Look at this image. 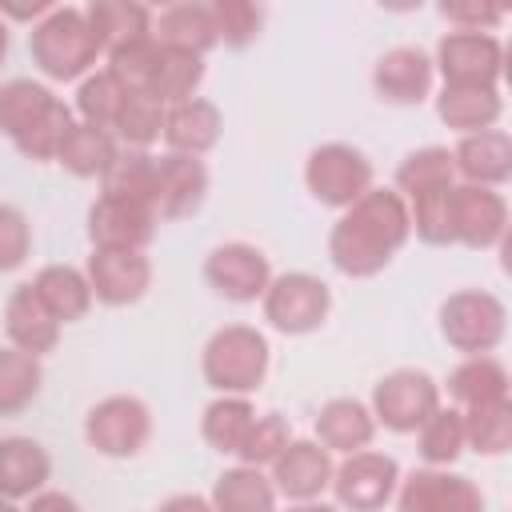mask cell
Masks as SVG:
<instances>
[{"mask_svg": "<svg viewBox=\"0 0 512 512\" xmlns=\"http://www.w3.org/2000/svg\"><path fill=\"white\" fill-rule=\"evenodd\" d=\"M408 200L396 188H368L328 232V260L344 276H376L408 244Z\"/></svg>", "mask_w": 512, "mask_h": 512, "instance_id": "obj_1", "label": "cell"}, {"mask_svg": "<svg viewBox=\"0 0 512 512\" xmlns=\"http://www.w3.org/2000/svg\"><path fill=\"white\" fill-rule=\"evenodd\" d=\"M72 124V108L40 80L16 76L0 84V132L28 160H56V148Z\"/></svg>", "mask_w": 512, "mask_h": 512, "instance_id": "obj_2", "label": "cell"}, {"mask_svg": "<svg viewBox=\"0 0 512 512\" xmlns=\"http://www.w3.org/2000/svg\"><path fill=\"white\" fill-rule=\"evenodd\" d=\"M28 56L48 80H84L104 60V44L92 32L84 8H56L32 24Z\"/></svg>", "mask_w": 512, "mask_h": 512, "instance_id": "obj_3", "label": "cell"}, {"mask_svg": "<svg viewBox=\"0 0 512 512\" xmlns=\"http://www.w3.org/2000/svg\"><path fill=\"white\" fill-rule=\"evenodd\" d=\"M272 364L268 336L252 324H224L200 352V372L216 396H252Z\"/></svg>", "mask_w": 512, "mask_h": 512, "instance_id": "obj_4", "label": "cell"}, {"mask_svg": "<svg viewBox=\"0 0 512 512\" xmlns=\"http://www.w3.org/2000/svg\"><path fill=\"white\" fill-rule=\"evenodd\" d=\"M504 328L508 308L484 288H460L440 304V332L464 356H492V348L504 340Z\"/></svg>", "mask_w": 512, "mask_h": 512, "instance_id": "obj_5", "label": "cell"}, {"mask_svg": "<svg viewBox=\"0 0 512 512\" xmlns=\"http://www.w3.org/2000/svg\"><path fill=\"white\" fill-rule=\"evenodd\" d=\"M372 180H376L372 160H368L360 148L340 144V140L312 148L308 160H304V184H308V192H312L320 204L340 208V212L352 208V204L372 188Z\"/></svg>", "mask_w": 512, "mask_h": 512, "instance_id": "obj_6", "label": "cell"}, {"mask_svg": "<svg viewBox=\"0 0 512 512\" xmlns=\"http://www.w3.org/2000/svg\"><path fill=\"white\" fill-rule=\"evenodd\" d=\"M260 308H264V320L276 332L304 336V332H316L328 320L332 292L312 272H280V276L268 280V288L260 296Z\"/></svg>", "mask_w": 512, "mask_h": 512, "instance_id": "obj_7", "label": "cell"}, {"mask_svg": "<svg viewBox=\"0 0 512 512\" xmlns=\"http://www.w3.org/2000/svg\"><path fill=\"white\" fill-rule=\"evenodd\" d=\"M148 436H152V412L140 396H128V392L104 396L84 416L88 448H96L100 456H112V460L136 456L148 444Z\"/></svg>", "mask_w": 512, "mask_h": 512, "instance_id": "obj_8", "label": "cell"}, {"mask_svg": "<svg viewBox=\"0 0 512 512\" xmlns=\"http://www.w3.org/2000/svg\"><path fill=\"white\" fill-rule=\"evenodd\" d=\"M328 488L336 492L340 512H380L384 504H392V496L400 488V464L388 452L360 448L332 468Z\"/></svg>", "mask_w": 512, "mask_h": 512, "instance_id": "obj_9", "label": "cell"}, {"mask_svg": "<svg viewBox=\"0 0 512 512\" xmlns=\"http://www.w3.org/2000/svg\"><path fill=\"white\" fill-rule=\"evenodd\" d=\"M368 408L388 432H416L440 408V384L424 368H392L376 380Z\"/></svg>", "mask_w": 512, "mask_h": 512, "instance_id": "obj_10", "label": "cell"}, {"mask_svg": "<svg viewBox=\"0 0 512 512\" xmlns=\"http://www.w3.org/2000/svg\"><path fill=\"white\" fill-rule=\"evenodd\" d=\"M432 68L444 76V84H460V88H496L500 84V68H504V44L492 32H444L436 52H432Z\"/></svg>", "mask_w": 512, "mask_h": 512, "instance_id": "obj_11", "label": "cell"}, {"mask_svg": "<svg viewBox=\"0 0 512 512\" xmlns=\"http://www.w3.org/2000/svg\"><path fill=\"white\" fill-rule=\"evenodd\" d=\"M204 280L216 296L232 300V304H252L264 296L268 280H272V264L268 256L248 244V240H228V244H216L204 260Z\"/></svg>", "mask_w": 512, "mask_h": 512, "instance_id": "obj_12", "label": "cell"}, {"mask_svg": "<svg viewBox=\"0 0 512 512\" xmlns=\"http://www.w3.org/2000/svg\"><path fill=\"white\" fill-rule=\"evenodd\" d=\"M332 452L324 444H316L312 436H292L284 444V452L268 464V480L276 488V496H284L288 504H304V500H320L332 484Z\"/></svg>", "mask_w": 512, "mask_h": 512, "instance_id": "obj_13", "label": "cell"}, {"mask_svg": "<svg viewBox=\"0 0 512 512\" xmlns=\"http://www.w3.org/2000/svg\"><path fill=\"white\" fill-rule=\"evenodd\" d=\"M84 276L92 284V300L124 308L152 288V260L140 248H92Z\"/></svg>", "mask_w": 512, "mask_h": 512, "instance_id": "obj_14", "label": "cell"}, {"mask_svg": "<svg viewBox=\"0 0 512 512\" xmlns=\"http://www.w3.org/2000/svg\"><path fill=\"white\" fill-rule=\"evenodd\" d=\"M392 500L396 512H484L480 488L448 468H416L412 476H400Z\"/></svg>", "mask_w": 512, "mask_h": 512, "instance_id": "obj_15", "label": "cell"}, {"mask_svg": "<svg viewBox=\"0 0 512 512\" xmlns=\"http://www.w3.org/2000/svg\"><path fill=\"white\" fill-rule=\"evenodd\" d=\"M508 240V204L496 188L456 184L452 188V244L496 248Z\"/></svg>", "mask_w": 512, "mask_h": 512, "instance_id": "obj_16", "label": "cell"}, {"mask_svg": "<svg viewBox=\"0 0 512 512\" xmlns=\"http://www.w3.org/2000/svg\"><path fill=\"white\" fill-rule=\"evenodd\" d=\"M156 208L120 196H96L88 208V240L92 248H148L156 236Z\"/></svg>", "mask_w": 512, "mask_h": 512, "instance_id": "obj_17", "label": "cell"}, {"mask_svg": "<svg viewBox=\"0 0 512 512\" xmlns=\"http://www.w3.org/2000/svg\"><path fill=\"white\" fill-rule=\"evenodd\" d=\"M432 84H436L432 56L416 44H396L372 64V88L384 104H404V108L420 104L432 96Z\"/></svg>", "mask_w": 512, "mask_h": 512, "instance_id": "obj_18", "label": "cell"}, {"mask_svg": "<svg viewBox=\"0 0 512 512\" xmlns=\"http://www.w3.org/2000/svg\"><path fill=\"white\" fill-rule=\"evenodd\" d=\"M204 196H208V168L200 156H180V152L156 156V216H160V224L188 220L192 212H200Z\"/></svg>", "mask_w": 512, "mask_h": 512, "instance_id": "obj_19", "label": "cell"}, {"mask_svg": "<svg viewBox=\"0 0 512 512\" xmlns=\"http://www.w3.org/2000/svg\"><path fill=\"white\" fill-rule=\"evenodd\" d=\"M452 168H456L460 184L500 188L512 176V136L504 128H484V132L460 136L452 148Z\"/></svg>", "mask_w": 512, "mask_h": 512, "instance_id": "obj_20", "label": "cell"}, {"mask_svg": "<svg viewBox=\"0 0 512 512\" xmlns=\"http://www.w3.org/2000/svg\"><path fill=\"white\" fill-rule=\"evenodd\" d=\"M312 440L324 444L332 456H352L360 448L372 444L376 436V420H372V408L356 396H332L320 412H316V424H312Z\"/></svg>", "mask_w": 512, "mask_h": 512, "instance_id": "obj_21", "label": "cell"}, {"mask_svg": "<svg viewBox=\"0 0 512 512\" xmlns=\"http://www.w3.org/2000/svg\"><path fill=\"white\" fill-rule=\"evenodd\" d=\"M152 40L160 48H172V52H192V56H204L208 48L220 44L216 36V20H212V4H168L160 12H152Z\"/></svg>", "mask_w": 512, "mask_h": 512, "instance_id": "obj_22", "label": "cell"}, {"mask_svg": "<svg viewBox=\"0 0 512 512\" xmlns=\"http://www.w3.org/2000/svg\"><path fill=\"white\" fill-rule=\"evenodd\" d=\"M220 128H224V116L212 100L204 96H192V100H180L164 112V148L168 152H180V156H204L216 140H220Z\"/></svg>", "mask_w": 512, "mask_h": 512, "instance_id": "obj_23", "label": "cell"}, {"mask_svg": "<svg viewBox=\"0 0 512 512\" xmlns=\"http://www.w3.org/2000/svg\"><path fill=\"white\" fill-rule=\"evenodd\" d=\"M4 332H8V344L28 352V356H44V352H52L60 344V324L40 304L32 284H16L12 288L8 304H4Z\"/></svg>", "mask_w": 512, "mask_h": 512, "instance_id": "obj_24", "label": "cell"}, {"mask_svg": "<svg viewBox=\"0 0 512 512\" xmlns=\"http://www.w3.org/2000/svg\"><path fill=\"white\" fill-rule=\"evenodd\" d=\"M52 476V460L40 440L32 436H4L0 440V500H32Z\"/></svg>", "mask_w": 512, "mask_h": 512, "instance_id": "obj_25", "label": "cell"}, {"mask_svg": "<svg viewBox=\"0 0 512 512\" xmlns=\"http://www.w3.org/2000/svg\"><path fill=\"white\" fill-rule=\"evenodd\" d=\"M28 284L40 296V304L52 312L56 324H72L92 308V284L72 264H44Z\"/></svg>", "mask_w": 512, "mask_h": 512, "instance_id": "obj_26", "label": "cell"}, {"mask_svg": "<svg viewBox=\"0 0 512 512\" xmlns=\"http://www.w3.org/2000/svg\"><path fill=\"white\" fill-rule=\"evenodd\" d=\"M116 152H120V144H116V136L108 128L72 120L68 132H64V140H60V148H56V160L72 176H80V180H100L112 168Z\"/></svg>", "mask_w": 512, "mask_h": 512, "instance_id": "obj_27", "label": "cell"}, {"mask_svg": "<svg viewBox=\"0 0 512 512\" xmlns=\"http://www.w3.org/2000/svg\"><path fill=\"white\" fill-rule=\"evenodd\" d=\"M448 396H452V408H460V412L508 400V372L496 356H464L448 372Z\"/></svg>", "mask_w": 512, "mask_h": 512, "instance_id": "obj_28", "label": "cell"}, {"mask_svg": "<svg viewBox=\"0 0 512 512\" xmlns=\"http://www.w3.org/2000/svg\"><path fill=\"white\" fill-rule=\"evenodd\" d=\"M276 488L268 480L264 468H248V464H236V468H224L212 484V512H276Z\"/></svg>", "mask_w": 512, "mask_h": 512, "instance_id": "obj_29", "label": "cell"}, {"mask_svg": "<svg viewBox=\"0 0 512 512\" xmlns=\"http://www.w3.org/2000/svg\"><path fill=\"white\" fill-rule=\"evenodd\" d=\"M500 88H460V84H444L436 96V116L456 128L460 136L468 132H484L496 128L500 120Z\"/></svg>", "mask_w": 512, "mask_h": 512, "instance_id": "obj_30", "label": "cell"}, {"mask_svg": "<svg viewBox=\"0 0 512 512\" xmlns=\"http://www.w3.org/2000/svg\"><path fill=\"white\" fill-rule=\"evenodd\" d=\"M252 420H256L252 396H216L200 416V436H204V444L212 452L236 456L244 436H248V428H252Z\"/></svg>", "mask_w": 512, "mask_h": 512, "instance_id": "obj_31", "label": "cell"}, {"mask_svg": "<svg viewBox=\"0 0 512 512\" xmlns=\"http://www.w3.org/2000/svg\"><path fill=\"white\" fill-rule=\"evenodd\" d=\"M100 196L140 200L156 208V156L152 148H120L112 168L100 176Z\"/></svg>", "mask_w": 512, "mask_h": 512, "instance_id": "obj_32", "label": "cell"}, {"mask_svg": "<svg viewBox=\"0 0 512 512\" xmlns=\"http://www.w3.org/2000/svg\"><path fill=\"white\" fill-rule=\"evenodd\" d=\"M84 16H88L92 32L100 36L104 52L116 44L152 36V12L132 0H92V4H84Z\"/></svg>", "mask_w": 512, "mask_h": 512, "instance_id": "obj_33", "label": "cell"}, {"mask_svg": "<svg viewBox=\"0 0 512 512\" xmlns=\"http://www.w3.org/2000/svg\"><path fill=\"white\" fill-rule=\"evenodd\" d=\"M448 184H456V168H452V148H444V144L416 148L396 164V192L404 200L448 188Z\"/></svg>", "mask_w": 512, "mask_h": 512, "instance_id": "obj_34", "label": "cell"}, {"mask_svg": "<svg viewBox=\"0 0 512 512\" xmlns=\"http://www.w3.org/2000/svg\"><path fill=\"white\" fill-rule=\"evenodd\" d=\"M164 104L152 96V92H136L128 88L124 92V104L116 112V124H112V136L120 148H152L164 132Z\"/></svg>", "mask_w": 512, "mask_h": 512, "instance_id": "obj_35", "label": "cell"}, {"mask_svg": "<svg viewBox=\"0 0 512 512\" xmlns=\"http://www.w3.org/2000/svg\"><path fill=\"white\" fill-rule=\"evenodd\" d=\"M40 384H44L40 356H28V352L4 344L0 348V416L28 408L40 396Z\"/></svg>", "mask_w": 512, "mask_h": 512, "instance_id": "obj_36", "label": "cell"}, {"mask_svg": "<svg viewBox=\"0 0 512 512\" xmlns=\"http://www.w3.org/2000/svg\"><path fill=\"white\" fill-rule=\"evenodd\" d=\"M416 448H420V456H424V464L428 468H448V464H456L460 460V452L468 448L464 444V416H460V408H436L420 428H416Z\"/></svg>", "mask_w": 512, "mask_h": 512, "instance_id": "obj_37", "label": "cell"}, {"mask_svg": "<svg viewBox=\"0 0 512 512\" xmlns=\"http://www.w3.org/2000/svg\"><path fill=\"white\" fill-rule=\"evenodd\" d=\"M204 80V56H192V52H172V48H160V60H156V72H152V84L148 92L172 108L180 100H192L196 88Z\"/></svg>", "mask_w": 512, "mask_h": 512, "instance_id": "obj_38", "label": "cell"}, {"mask_svg": "<svg viewBox=\"0 0 512 512\" xmlns=\"http://www.w3.org/2000/svg\"><path fill=\"white\" fill-rule=\"evenodd\" d=\"M460 416H464V444L476 448L480 456H504L512 448V404L508 400L464 408Z\"/></svg>", "mask_w": 512, "mask_h": 512, "instance_id": "obj_39", "label": "cell"}, {"mask_svg": "<svg viewBox=\"0 0 512 512\" xmlns=\"http://www.w3.org/2000/svg\"><path fill=\"white\" fill-rule=\"evenodd\" d=\"M124 92H128V88H124L108 68L88 72V76L80 80V88H76V112H80V120L112 132L116 112H120V104H124Z\"/></svg>", "mask_w": 512, "mask_h": 512, "instance_id": "obj_40", "label": "cell"}, {"mask_svg": "<svg viewBox=\"0 0 512 512\" xmlns=\"http://www.w3.org/2000/svg\"><path fill=\"white\" fill-rule=\"evenodd\" d=\"M288 440H292L288 416H280V412H256V420H252V428H248L236 460L248 464V468H268L284 452Z\"/></svg>", "mask_w": 512, "mask_h": 512, "instance_id": "obj_41", "label": "cell"}, {"mask_svg": "<svg viewBox=\"0 0 512 512\" xmlns=\"http://www.w3.org/2000/svg\"><path fill=\"white\" fill-rule=\"evenodd\" d=\"M452 188H456V184L408 200L412 232H416L424 244H452Z\"/></svg>", "mask_w": 512, "mask_h": 512, "instance_id": "obj_42", "label": "cell"}, {"mask_svg": "<svg viewBox=\"0 0 512 512\" xmlns=\"http://www.w3.org/2000/svg\"><path fill=\"white\" fill-rule=\"evenodd\" d=\"M212 20H216V36L228 48H244L260 36L264 24V8L252 0H216L212 4Z\"/></svg>", "mask_w": 512, "mask_h": 512, "instance_id": "obj_43", "label": "cell"}, {"mask_svg": "<svg viewBox=\"0 0 512 512\" xmlns=\"http://www.w3.org/2000/svg\"><path fill=\"white\" fill-rule=\"evenodd\" d=\"M32 252V224L20 208L0 204V272H12Z\"/></svg>", "mask_w": 512, "mask_h": 512, "instance_id": "obj_44", "label": "cell"}, {"mask_svg": "<svg viewBox=\"0 0 512 512\" xmlns=\"http://www.w3.org/2000/svg\"><path fill=\"white\" fill-rule=\"evenodd\" d=\"M440 16L456 32H492L508 16V8L504 4H492V0H444L440 4Z\"/></svg>", "mask_w": 512, "mask_h": 512, "instance_id": "obj_45", "label": "cell"}, {"mask_svg": "<svg viewBox=\"0 0 512 512\" xmlns=\"http://www.w3.org/2000/svg\"><path fill=\"white\" fill-rule=\"evenodd\" d=\"M24 512H84L68 492H60V488H40L32 500H28V508Z\"/></svg>", "mask_w": 512, "mask_h": 512, "instance_id": "obj_46", "label": "cell"}, {"mask_svg": "<svg viewBox=\"0 0 512 512\" xmlns=\"http://www.w3.org/2000/svg\"><path fill=\"white\" fill-rule=\"evenodd\" d=\"M48 12H52L48 0H32V4H8V0H4V4H0V20H4V24H8V20H32V24H36V20H44Z\"/></svg>", "mask_w": 512, "mask_h": 512, "instance_id": "obj_47", "label": "cell"}, {"mask_svg": "<svg viewBox=\"0 0 512 512\" xmlns=\"http://www.w3.org/2000/svg\"><path fill=\"white\" fill-rule=\"evenodd\" d=\"M156 512H212L208 496H196V492H180V496H168Z\"/></svg>", "mask_w": 512, "mask_h": 512, "instance_id": "obj_48", "label": "cell"}, {"mask_svg": "<svg viewBox=\"0 0 512 512\" xmlns=\"http://www.w3.org/2000/svg\"><path fill=\"white\" fill-rule=\"evenodd\" d=\"M284 512H340L336 504H324V500H304V504H288Z\"/></svg>", "mask_w": 512, "mask_h": 512, "instance_id": "obj_49", "label": "cell"}, {"mask_svg": "<svg viewBox=\"0 0 512 512\" xmlns=\"http://www.w3.org/2000/svg\"><path fill=\"white\" fill-rule=\"evenodd\" d=\"M8 60V24L0 20V64Z\"/></svg>", "mask_w": 512, "mask_h": 512, "instance_id": "obj_50", "label": "cell"}, {"mask_svg": "<svg viewBox=\"0 0 512 512\" xmlns=\"http://www.w3.org/2000/svg\"><path fill=\"white\" fill-rule=\"evenodd\" d=\"M0 512H24V508H16L12 500H0Z\"/></svg>", "mask_w": 512, "mask_h": 512, "instance_id": "obj_51", "label": "cell"}]
</instances>
